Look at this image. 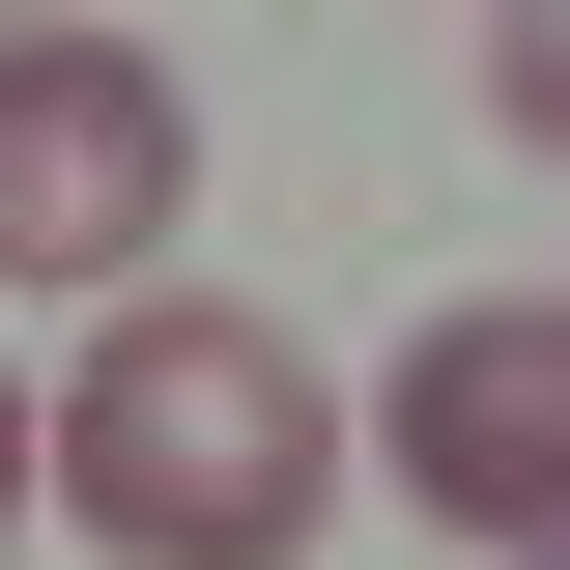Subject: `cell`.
<instances>
[{
  "mask_svg": "<svg viewBox=\"0 0 570 570\" xmlns=\"http://www.w3.org/2000/svg\"><path fill=\"white\" fill-rule=\"evenodd\" d=\"M485 115H513V142H570V0H513V29H485Z\"/></svg>",
  "mask_w": 570,
  "mask_h": 570,
  "instance_id": "obj_4",
  "label": "cell"
},
{
  "mask_svg": "<svg viewBox=\"0 0 570 570\" xmlns=\"http://www.w3.org/2000/svg\"><path fill=\"white\" fill-rule=\"evenodd\" d=\"M58 513L115 570H285L314 513H343V400H314V343H257V314H115L58 400Z\"/></svg>",
  "mask_w": 570,
  "mask_h": 570,
  "instance_id": "obj_1",
  "label": "cell"
},
{
  "mask_svg": "<svg viewBox=\"0 0 570 570\" xmlns=\"http://www.w3.org/2000/svg\"><path fill=\"white\" fill-rule=\"evenodd\" d=\"M371 456H400L428 542L570 570V285H456V314L400 343V400H371Z\"/></svg>",
  "mask_w": 570,
  "mask_h": 570,
  "instance_id": "obj_3",
  "label": "cell"
},
{
  "mask_svg": "<svg viewBox=\"0 0 570 570\" xmlns=\"http://www.w3.org/2000/svg\"><path fill=\"white\" fill-rule=\"evenodd\" d=\"M29 456H58V428H29V400H0V485H29Z\"/></svg>",
  "mask_w": 570,
  "mask_h": 570,
  "instance_id": "obj_5",
  "label": "cell"
},
{
  "mask_svg": "<svg viewBox=\"0 0 570 570\" xmlns=\"http://www.w3.org/2000/svg\"><path fill=\"white\" fill-rule=\"evenodd\" d=\"M200 200V115L142 29H0V285H142Z\"/></svg>",
  "mask_w": 570,
  "mask_h": 570,
  "instance_id": "obj_2",
  "label": "cell"
}]
</instances>
